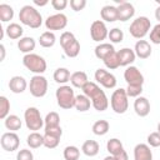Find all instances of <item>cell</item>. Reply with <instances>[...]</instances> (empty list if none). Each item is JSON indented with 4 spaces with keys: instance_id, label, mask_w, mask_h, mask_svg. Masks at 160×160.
Listing matches in <instances>:
<instances>
[{
    "instance_id": "6da1fadb",
    "label": "cell",
    "mask_w": 160,
    "mask_h": 160,
    "mask_svg": "<svg viewBox=\"0 0 160 160\" xmlns=\"http://www.w3.org/2000/svg\"><path fill=\"white\" fill-rule=\"evenodd\" d=\"M84 95H86L91 100V105L98 111H105L109 106V100L104 90L100 89V86L92 81H88L84 88L81 89Z\"/></svg>"
},
{
    "instance_id": "7a4b0ae2",
    "label": "cell",
    "mask_w": 160,
    "mask_h": 160,
    "mask_svg": "<svg viewBox=\"0 0 160 160\" xmlns=\"http://www.w3.org/2000/svg\"><path fill=\"white\" fill-rule=\"evenodd\" d=\"M19 20L21 24L31 28V29H38L42 24V16L41 14L30 5H25L20 9L19 12Z\"/></svg>"
},
{
    "instance_id": "3957f363",
    "label": "cell",
    "mask_w": 160,
    "mask_h": 160,
    "mask_svg": "<svg viewBox=\"0 0 160 160\" xmlns=\"http://www.w3.org/2000/svg\"><path fill=\"white\" fill-rule=\"evenodd\" d=\"M56 100H58V105L61 109L69 110L71 108H74L75 105V94L71 86L69 85H61L56 89Z\"/></svg>"
},
{
    "instance_id": "277c9868",
    "label": "cell",
    "mask_w": 160,
    "mask_h": 160,
    "mask_svg": "<svg viewBox=\"0 0 160 160\" xmlns=\"http://www.w3.org/2000/svg\"><path fill=\"white\" fill-rule=\"evenodd\" d=\"M22 64L24 66L30 70L31 72H35L36 75H41L46 70V61L42 56L38 54H26L22 58Z\"/></svg>"
},
{
    "instance_id": "5b68a950",
    "label": "cell",
    "mask_w": 160,
    "mask_h": 160,
    "mask_svg": "<svg viewBox=\"0 0 160 160\" xmlns=\"http://www.w3.org/2000/svg\"><path fill=\"white\" fill-rule=\"evenodd\" d=\"M128 94L125 89H116L114 90L111 98H110V105L111 109L116 114H124L128 108H129V100H128Z\"/></svg>"
},
{
    "instance_id": "8992f818",
    "label": "cell",
    "mask_w": 160,
    "mask_h": 160,
    "mask_svg": "<svg viewBox=\"0 0 160 160\" xmlns=\"http://www.w3.org/2000/svg\"><path fill=\"white\" fill-rule=\"evenodd\" d=\"M150 26H151L150 20L146 16H139V18H136L130 24L129 31H130V35L132 38L139 39V40H142V38L149 32Z\"/></svg>"
},
{
    "instance_id": "52a82bcc",
    "label": "cell",
    "mask_w": 160,
    "mask_h": 160,
    "mask_svg": "<svg viewBox=\"0 0 160 160\" xmlns=\"http://www.w3.org/2000/svg\"><path fill=\"white\" fill-rule=\"evenodd\" d=\"M24 120H25L26 128L32 131H38L44 126V120L40 115V111H39V109H36L34 106H30L25 110Z\"/></svg>"
},
{
    "instance_id": "ba28073f",
    "label": "cell",
    "mask_w": 160,
    "mask_h": 160,
    "mask_svg": "<svg viewBox=\"0 0 160 160\" xmlns=\"http://www.w3.org/2000/svg\"><path fill=\"white\" fill-rule=\"evenodd\" d=\"M48 92V80L42 75H34L30 79V94L35 98H42Z\"/></svg>"
},
{
    "instance_id": "9c48e42d",
    "label": "cell",
    "mask_w": 160,
    "mask_h": 160,
    "mask_svg": "<svg viewBox=\"0 0 160 160\" xmlns=\"http://www.w3.org/2000/svg\"><path fill=\"white\" fill-rule=\"evenodd\" d=\"M68 25V18L62 12L50 15L45 20V26L48 30H62Z\"/></svg>"
},
{
    "instance_id": "30bf717a",
    "label": "cell",
    "mask_w": 160,
    "mask_h": 160,
    "mask_svg": "<svg viewBox=\"0 0 160 160\" xmlns=\"http://www.w3.org/2000/svg\"><path fill=\"white\" fill-rule=\"evenodd\" d=\"M108 35H109V30H108V28H106V25H105V22L102 20H95L91 24V26H90V36H91V39L94 41L100 42V41L105 40L108 38Z\"/></svg>"
},
{
    "instance_id": "8fae6325",
    "label": "cell",
    "mask_w": 160,
    "mask_h": 160,
    "mask_svg": "<svg viewBox=\"0 0 160 160\" xmlns=\"http://www.w3.org/2000/svg\"><path fill=\"white\" fill-rule=\"evenodd\" d=\"M95 80L105 89H114L116 86V78L105 69H98L95 71Z\"/></svg>"
},
{
    "instance_id": "7c38bea8",
    "label": "cell",
    "mask_w": 160,
    "mask_h": 160,
    "mask_svg": "<svg viewBox=\"0 0 160 160\" xmlns=\"http://www.w3.org/2000/svg\"><path fill=\"white\" fill-rule=\"evenodd\" d=\"M0 144L5 151H15V150H18V148L20 145V139L15 132L9 131V132H4L1 135Z\"/></svg>"
},
{
    "instance_id": "4fadbf2b",
    "label": "cell",
    "mask_w": 160,
    "mask_h": 160,
    "mask_svg": "<svg viewBox=\"0 0 160 160\" xmlns=\"http://www.w3.org/2000/svg\"><path fill=\"white\" fill-rule=\"evenodd\" d=\"M124 79L128 85H141L144 84V76L136 66H128L124 71Z\"/></svg>"
},
{
    "instance_id": "5bb4252c",
    "label": "cell",
    "mask_w": 160,
    "mask_h": 160,
    "mask_svg": "<svg viewBox=\"0 0 160 160\" xmlns=\"http://www.w3.org/2000/svg\"><path fill=\"white\" fill-rule=\"evenodd\" d=\"M116 8H118V20L120 21H128L135 14V9L132 4L128 1H119V5Z\"/></svg>"
},
{
    "instance_id": "9a60e30c",
    "label": "cell",
    "mask_w": 160,
    "mask_h": 160,
    "mask_svg": "<svg viewBox=\"0 0 160 160\" xmlns=\"http://www.w3.org/2000/svg\"><path fill=\"white\" fill-rule=\"evenodd\" d=\"M134 110L136 112V115H139L140 118H145L149 115L150 112V102L144 96H139L136 98V100L134 101Z\"/></svg>"
},
{
    "instance_id": "2e32d148",
    "label": "cell",
    "mask_w": 160,
    "mask_h": 160,
    "mask_svg": "<svg viewBox=\"0 0 160 160\" xmlns=\"http://www.w3.org/2000/svg\"><path fill=\"white\" fill-rule=\"evenodd\" d=\"M118 56H119V62L120 66H129L130 64H132L135 61V51L130 48H122L121 50L118 51Z\"/></svg>"
},
{
    "instance_id": "e0dca14e",
    "label": "cell",
    "mask_w": 160,
    "mask_h": 160,
    "mask_svg": "<svg viewBox=\"0 0 160 160\" xmlns=\"http://www.w3.org/2000/svg\"><path fill=\"white\" fill-rule=\"evenodd\" d=\"M134 160H152V152L148 144H138L134 148Z\"/></svg>"
},
{
    "instance_id": "ac0fdd59",
    "label": "cell",
    "mask_w": 160,
    "mask_h": 160,
    "mask_svg": "<svg viewBox=\"0 0 160 160\" xmlns=\"http://www.w3.org/2000/svg\"><path fill=\"white\" fill-rule=\"evenodd\" d=\"M26 86H28V82L26 80L20 76V75H16V76H12L9 81V89L14 92V94H21L26 90Z\"/></svg>"
},
{
    "instance_id": "d6986e66",
    "label": "cell",
    "mask_w": 160,
    "mask_h": 160,
    "mask_svg": "<svg viewBox=\"0 0 160 160\" xmlns=\"http://www.w3.org/2000/svg\"><path fill=\"white\" fill-rule=\"evenodd\" d=\"M135 55L140 59H148L151 55V46L146 40H138L135 44Z\"/></svg>"
},
{
    "instance_id": "ffe728a7",
    "label": "cell",
    "mask_w": 160,
    "mask_h": 160,
    "mask_svg": "<svg viewBox=\"0 0 160 160\" xmlns=\"http://www.w3.org/2000/svg\"><path fill=\"white\" fill-rule=\"evenodd\" d=\"M101 19L108 22H114L118 20V8L114 5H105L100 10Z\"/></svg>"
},
{
    "instance_id": "44dd1931",
    "label": "cell",
    "mask_w": 160,
    "mask_h": 160,
    "mask_svg": "<svg viewBox=\"0 0 160 160\" xmlns=\"http://www.w3.org/2000/svg\"><path fill=\"white\" fill-rule=\"evenodd\" d=\"M35 45H36V41L31 36H24L18 41L19 50L21 52H25V55L26 54H31V51L35 49Z\"/></svg>"
},
{
    "instance_id": "7402d4cb",
    "label": "cell",
    "mask_w": 160,
    "mask_h": 160,
    "mask_svg": "<svg viewBox=\"0 0 160 160\" xmlns=\"http://www.w3.org/2000/svg\"><path fill=\"white\" fill-rule=\"evenodd\" d=\"M99 150H100L99 142L95 140H86L81 146V151L84 152V155L90 156V158L96 156L99 154Z\"/></svg>"
},
{
    "instance_id": "603a6c76",
    "label": "cell",
    "mask_w": 160,
    "mask_h": 160,
    "mask_svg": "<svg viewBox=\"0 0 160 160\" xmlns=\"http://www.w3.org/2000/svg\"><path fill=\"white\" fill-rule=\"evenodd\" d=\"M88 75L85 71H75L71 74L70 76V82L72 86L75 88H79V89H82L84 85L88 82Z\"/></svg>"
},
{
    "instance_id": "cb8c5ba5",
    "label": "cell",
    "mask_w": 160,
    "mask_h": 160,
    "mask_svg": "<svg viewBox=\"0 0 160 160\" xmlns=\"http://www.w3.org/2000/svg\"><path fill=\"white\" fill-rule=\"evenodd\" d=\"M90 106H91V100H90L86 95H84V94H81V95H76L74 108H75L78 111H80V112L88 111V110L90 109Z\"/></svg>"
},
{
    "instance_id": "d4e9b609",
    "label": "cell",
    "mask_w": 160,
    "mask_h": 160,
    "mask_svg": "<svg viewBox=\"0 0 160 160\" xmlns=\"http://www.w3.org/2000/svg\"><path fill=\"white\" fill-rule=\"evenodd\" d=\"M26 144L30 149H38L41 145H44V135L39 134L38 131H32L26 138Z\"/></svg>"
},
{
    "instance_id": "484cf974",
    "label": "cell",
    "mask_w": 160,
    "mask_h": 160,
    "mask_svg": "<svg viewBox=\"0 0 160 160\" xmlns=\"http://www.w3.org/2000/svg\"><path fill=\"white\" fill-rule=\"evenodd\" d=\"M5 31H6V35L11 40H16V39H21L22 32H24V29L18 22H11V24L8 25V28H6Z\"/></svg>"
},
{
    "instance_id": "4316f807",
    "label": "cell",
    "mask_w": 160,
    "mask_h": 160,
    "mask_svg": "<svg viewBox=\"0 0 160 160\" xmlns=\"http://www.w3.org/2000/svg\"><path fill=\"white\" fill-rule=\"evenodd\" d=\"M115 49L110 42H100L96 48H95V56L100 60H104L106 55H109L110 52H112Z\"/></svg>"
},
{
    "instance_id": "83f0119b",
    "label": "cell",
    "mask_w": 160,
    "mask_h": 160,
    "mask_svg": "<svg viewBox=\"0 0 160 160\" xmlns=\"http://www.w3.org/2000/svg\"><path fill=\"white\" fill-rule=\"evenodd\" d=\"M106 149H108V151L110 152V155L116 156L118 154H120V152L124 150V146H122V142H121L119 139L112 138V139L108 140V142H106Z\"/></svg>"
},
{
    "instance_id": "f1b7e54d",
    "label": "cell",
    "mask_w": 160,
    "mask_h": 160,
    "mask_svg": "<svg viewBox=\"0 0 160 160\" xmlns=\"http://www.w3.org/2000/svg\"><path fill=\"white\" fill-rule=\"evenodd\" d=\"M70 71L66 69V68H58L55 71H54V80L58 82V84H65L68 81H70Z\"/></svg>"
},
{
    "instance_id": "f546056e",
    "label": "cell",
    "mask_w": 160,
    "mask_h": 160,
    "mask_svg": "<svg viewBox=\"0 0 160 160\" xmlns=\"http://www.w3.org/2000/svg\"><path fill=\"white\" fill-rule=\"evenodd\" d=\"M21 125H22V122H21V120H20V118L18 115H9L5 119V128L8 130L12 131V132L20 130Z\"/></svg>"
},
{
    "instance_id": "4dcf8cb0",
    "label": "cell",
    "mask_w": 160,
    "mask_h": 160,
    "mask_svg": "<svg viewBox=\"0 0 160 160\" xmlns=\"http://www.w3.org/2000/svg\"><path fill=\"white\" fill-rule=\"evenodd\" d=\"M55 41H56V38L52 31H45L39 38V44L42 48H51V46H54Z\"/></svg>"
},
{
    "instance_id": "1f68e13d",
    "label": "cell",
    "mask_w": 160,
    "mask_h": 160,
    "mask_svg": "<svg viewBox=\"0 0 160 160\" xmlns=\"http://www.w3.org/2000/svg\"><path fill=\"white\" fill-rule=\"evenodd\" d=\"M102 61H104L105 66H106L108 69H110V70L118 69V68L120 66L119 56H118V51H115V50H114L112 52H110L109 55H106V56H105V59H104Z\"/></svg>"
},
{
    "instance_id": "d6a6232c",
    "label": "cell",
    "mask_w": 160,
    "mask_h": 160,
    "mask_svg": "<svg viewBox=\"0 0 160 160\" xmlns=\"http://www.w3.org/2000/svg\"><path fill=\"white\" fill-rule=\"evenodd\" d=\"M109 128H110V125L106 120H98L92 125V132L98 136H102L109 131Z\"/></svg>"
},
{
    "instance_id": "836d02e7",
    "label": "cell",
    "mask_w": 160,
    "mask_h": 160,
    "mask_svg": "<svg viewBox=\"0 0 160 160\" xmlns=\"http://www.w3.org/2000/svg\"><path fill=\"white\" fill-rule=\"evenodd\" d=\"M44 124H45V128H58V126H60V116H59V114L55 112V111H50L45 116Z\"/></svg>"
},
{
    "instance_id": "e575fe53",
    "label": "cell",
    "mask_w": 160,
    "mask_h": 160,
    "mask_svg": "<svg viewBox=\"0 0 160 160\" xmlns=\"http://www.w3.org/2000/svg\"><path fill=\"white\" fill-rule=\"evenodd\" d=\"M14 18V9L8 4H0V20L2 22L10 21Z\"/></svg>"
},
{
    "instance_id": "d590c367",
    "label": "cell",
    "mask_w": 160,
    "mask_h": 160,
    "mask_svg": "<svg viewBox=\"0 0 160 160\" xmlns=\"http://www.w3.org/2000/svg\"><path fill=\"white\" fill-rule=\"evenodd\" d=\"M64 52L68 58H76L80 52V42L78 40H74L70 45H68L64 49Z\"/></svg>"
},
{
    "instance_id": "8d00e7d4",
    "label": "cell",
    "mask_w": 160,
    "mask_h": 160,
    "mask_svg": "<svg viewBox=\"0 0 160 160\" xmlns=\"http://www.w3.org/2000/svg\"><path fill=\"white\" fill-rule=\"evenodd\" d=\"M79 156H80V150L76 146L70 145L64 149V159L65 160H79Z\"/></svg>"
},
{
    "instance_id": "74e56055",
    "label": "cell",
    "mask_w": 160,
    "mask_h": 160,
    "mask_svg": "<svg viewBox=\"0 0 160 160\" xmlns=\"http://www.w3.org/2000/svg\"><path fill=\"white\" fill-rule=\"evenodd\" d=\"M9 111H10V101L8 100L6 96H0V118L5 120L9 116Z\"/></svg>"
},
{
    "instance_id": "f35d334b",
    "label": "cell",
    "mask_w": 160,
    "mask_h": 160,
    "mask_svg": "<svg viewBox=\"0 0 160 160\" xmlns=\"http://www.w3.org/2000/svg\"><path fill=\"white\" fill-rule=\"evenodd\" d=\"M60 142V138L54 136V135H49V134H44V146L48 149H55Z\"/></svg>"
},
{
    "instance_id": "ab89813d",
    "label": "cell",
    "mask_w": 160,
    "mask_h": 160,
    "mask_svg": "<svg viewBox=\"0 0 160 160\" xmlns=\"http://www.w3.org/2000/svg\"><path fill=\"white\" fill-rule=\"evenodd\" d=\"M108 38L110 39L111 42H115V44L116 42H121L122 39H124V32L119 28H114V29H110Z\"/></svg>"
},
{
    "instance_id": "60d3db41",
    "label": "cell",
    "mask_w": 160,
    "mask_h": 160,
    "mask_svg": "<svg viewBox=\"0 0 160 160\" xmlns=\"http://www.w3.org/2000/svg\"><path fill=\"white\" fill-rule=\"evenodd\" d=\"M74 40H76V38L74 36L72 32H70V31H64V32L61 34V36H60V45H61L62 50H64L68 45H70Z\"/></svg>"
},
{
    "instance_id": "b9f144b4",
    "label": "cell",
    "mask_w": 160,
    "mask_h": 160,
    "mask_svg": "<svg viewBox=\"0 0 160 160\" xmlns=\"http://www.w3.org/2000/svg\"><path fill=\"white\" fill-rule=\"evenodd\" d=\"M125 90L129 98H139L140 94L142 92V86L141 85H128Z\"/></svg>"
},
{
    "instance_id": "7bdbcfd3",
    "label": "cell",
    "mask_w": 160,
    "mask_h": 160,
    "mask_svg": "<svg viewBox=\"0 0 160 160\" xmlns=\"http://www.w3.org/2000/svg\"><path fill=\"white\" fill-rule=\"evenodd\" d=\"M150 41L152 44H156V45L160 44V22L156 24L152 28V30L150 31Z\"/></svg>"
},
{
    "instance_id": "ee69618b",
    "label": "cell",
    "mask_w": 160,
    "mask_h": 160,
    "mask_svg": "<svg viewBox=\"0 0 160 160\" xmlns=\"http://www.w3.org/2000/svg\"><path fill=\"white\" fill-rule=\"evenodd\" d=\"M148 144H149V146L159 148L160 146V134L158 131L149 134L148 135Z\"/></svg>"
},
{
    "instance_id": "f6af8a7d",
    "label": "cell",
    "mask_w": 160,
    "mask_h": 160,
    "mask_svg": "<svg viewBox=\"0 0 160 160\" xmlns=\"http://www.w3.org/2000/svg\"><path fill=\"white\" fill-rule=\"evenodd\" d=\"M16 160H34V155H32L31 150L21 149V150H19V152L16 155Z\"/></svg>"
},
{
    "instance_id": "bcb514c9",
    "label": "cell",
    "mask_w": 160,
    "mask_h": 160,
    "mask_svg": "<svg viewBox=\"0 0 160 160\" xmlns=\"http://www.w3.org/2000/svg\"><path fill=\"white\" fill-rule=\"evenodd\" d=\"M70 6L74 11H80L86 6V0H70Z\"/></svg>"
},
{
    "instance_id": "7dc6e473",
    "label": "cell",
    "mask_w": 160,
    "mask_h": 160,
    "mask_svg": "<svg viewBox=\"0 0 160 160\" xmlns=\"http://www.w3.org/2000/svg\"><path fill=\"white\" fill-rule=\"evenodd\" d=\"M45 134H49V135H54V136L61 138V135H62V130H61V126H58V128H45Z\"/></svg>"
},
{
    "instance_id": "c3c4849f",
    "label": "cell",
    "mask_w": 160,
    "mask_h": 160,
    "mask_svg": "<svg viewBox=\"0 0 160 160\" xmlns=\"http://www.w3.org/2000/svg\"><path fill=\"white\" fill-rule=\"evenodd\" d=\"M51 5L55 10H64L68 6V0H52Z\"/></svg>"
},
{
    "instance_id": "681fc988",
    "label": "cell",
    "mask_w": 160,
    "mask_h": 160,
    "mask_svg": "<svg viewBox=\"0 0 160 160\" xmlns=\"http://www.w3.org/2000/svg\"><path fill=\"white\" fill-rule=\"evenodd\" d=\"M116 160H129V156H128V152L125 150H122L120 154H118L116 156H114Z\"/></svg>"
},
{
    "instance_id": "f907efd6",
    "label": "cell",
    "mask_w": 160,
    "mask_h": 160,
    "mask_svg": "<svg viewBox=\"0 0 160 160\" xmlns=\"http://www.w3.org/2000/svg\"><path fill=\"white\" fill-rule=\"evenodd\" d=\"M34 4L35 5H39V6H44L48 4V0H44V1H39V0H34Z\"/></svg>"
},
{
    "instance_id": "816d5d0a",
    "label": "cell",
    "mask_w": 160,
    "mask_h": 160,
    "mask_svg": "<svg viewBox=\"0 0 160 160\" xmlns=\"http://www.w3.org/2000/svg\"><path fill=\"white\" fill-rule=\"evenodd\" d=\"M0 50H1V58H0V60H4V58H5V46L2 44L0 45Z\"/></svg>"
},
{
    "instance_id": "f5cc1de1",
    "label": "cell",
    "mask_w": 160,
    "mask_h": 160,
    "mask_svg": "<svg viewBox=\"0 0 160 160\" xmlns=\"http://www.w3.org/2000/svg\"><path fill=\"white\" fill-rule=\"evenodd\" d=\"M155 18H156L158 21H160V6H158L156 10H155Z\"/></svg>"
},
{
    "instance_id": "db71d44e",
    "label": "cell",
    "mask_w": 160,
    "mask_h": 160,
    "mask_svg": "<svg viewBox=\"0 0 160 160\" xmlns=\"http://www.w3.org/2000/svg\"><path fill=\"white\" fill-rule=\"evenodd\" d=\"M104 160H116L112 155H109V156H106V158H104Z\"/></svg>"
},
{
    "instance_id": "11a10c76",
    "label": "cell",
    "mask_w": 160,
    "mask_h": 160,
    "mask_svg": "<svg viewBox=\"0 0 160 160\" xmlns=\"http://www.w3.org/2000/svg\"><path fill=\"white\" fill-rule=\"evenodd\" d=\"M158 132H159V134H160V122H159V124H158Z\"/></svg>"
},
{
    "instance_id": "9f6ffc18",
    "label": "cell",
    "mask_w": 160,
    "mask_h": 160,
    "mask_svg": "<svg viewBox=\"0 0 160 160\" xmlns=\"http://www.w3.org/2000/svg\"><path fill=\"white\" fill-rule=\"evenodd\" d=\"M158 4H159V6H160V0H158Z\"/></svg>"
}]
</instances>
